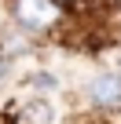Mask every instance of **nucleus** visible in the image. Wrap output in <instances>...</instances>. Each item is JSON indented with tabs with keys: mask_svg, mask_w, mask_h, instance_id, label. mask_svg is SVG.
Segmentation results:
<instances>
[{
	"mask_svg": "<svg viewBox=\"0 0 121 124\" xmlns=\"http://www.w3.org/2000/svg\"><path fill=\"white\" fill-rule=\"evenodd\" d=\"M15 18L26 29H48V26H55L63 18V11L51 0H15Z\"/></svg>",
	"mask_w": 121,
	"mask_h": 124,
	"instance_id": "f257e3e1",
	"label": "nucleus"
},
{
	"mask_svg": "<svg viewBox=\"0 0 121 124\" xmlns=\"http://www.w3.org/2000/svg\"><path fill=\"white\" fill-rule=\"evenodd\" d=\"M88 95H92V102H95L99 109H114V106H121V77H117V73H103V77H95L92 88H88Z\"/></svg>",
	"mask_w": 121,
	"mask_h": 124,
	"instance_id": "f03ea898",
	"label": "nucleus"
},
{
	"mask_svg": "<svg viewBox=\"0 0 121 124\" xmlns=\"http://www.w3.org/2000/svg\"><path fill=\"white\" fill-rule=\"evenodd\" d=\"M22 120L26 124H55V109L48 99H29V102H22Z\"/></svg>",
	"mask_w": 121,
	"mask_h": 124,
	"instance_id": "7ed1b4c3",
	"label": "nucleus"
},
{
	"mask_svg": "<svg viewBox=\"0 0 121 124\" xmlns=\"http://www.w3.org/2000/svg\"><path fill=\"white\" fill-rule=\"evenodd\" d=\"M33 84H37V88H51V91H55V77H51V73H33Z\"/></svg>",
	"mask_w": 121,
	"mask_h": 124,
	"instance_id": "20e7f679",
	"label": "nucleus"
},
{
	"mask_svg": "<svg viewBox=\"0 0 121 124\" xmlns=\"http://www.w3.org/2000/svg\"><path fill=\"white\" fill-rule=\"evenodd\" d=\"M4 77H8V58L0 55V80H4Z\"/></svg>",
	"mask_w": 121,
	"mask_h": 124,
	"instance_id": "39448f33",
	"label": "nucleus"
}]
</instances>
